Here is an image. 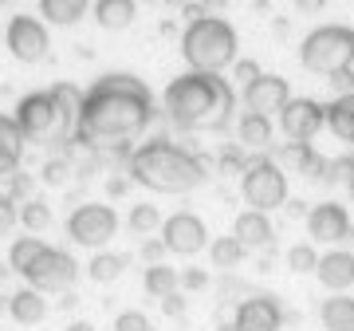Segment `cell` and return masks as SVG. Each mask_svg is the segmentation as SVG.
Instances as JSON below:
<instances>
[{"label":"cell","instance_id":"6da1fadb","mask_svg":"<svg viewBox=\"0 0 354 331\" xmlns=\"http://www.w3.org/2000/svg\"><path fill=\"white\" fill-rule=\"evenodd\" d=\"M150 91L134 75H102L83 95L79 107V138L87 142H118L138 134L150 123Z\"/></svg>","mask_w":354,"mask_h":331},{"label":"cell","instance_id":"7a4b0ae2","mask_svg":"<svg viewBox=\"0 0 354 331\" xmlns=\"http://www.w3.org/2000/svg\"><path fill=\"white\" fill-rule=\"evenodd\" d=\"M165 107L169 118L185 130H201V127H221L232 111V91L221 75L209 71H189V75L174 79L165 87Z\"/></svg>","mask_w":354,"mask_h":331},{"label":"cell","instance_id":"3957f363","mask_svg":"<svg viewBox=\"0 0 354 331\" xmlns=\"http://www.w3.org/2000/svg\"><path fill=\"white\" fill-rule=\"evenodd\" d=\"M130 174L158 193H185L205 181V166L174 142H146L130 158Z\"/></svg>","mask_w":354,"mask_h":331},{"label":"cell","instance_id":"277c9868","mask_svg":"<svg viewBox=\"0 0 354 331\" xmlns=\"http://www.w3.org/2000/svg\"><path fill=\"white\" fill-rule=\"evenodd\" d=\"M181 55L189 60L193 71L216 75L221 67H228L236 60V32L221 16H197L185 28V36H181Z\"/></svg>","mask_w":354,"mask_h":331},{"label":"cell","instance_id":"5b68a950","mask_svg":"<svg viewBox=\"0 0 354 331\" xmlns=\"http://www.w3.org/2000/svg\"><path fill=\"white\" fill-rule=\"evenodd\" d=\"M304 67L315 75H339L351 71L354 64V28L342 24H323L304 39Z\"/></svg>","mask_w":354,"mask_h":331},{"label":"cell","instance_id":"8992f818","mask_svg":"<svg viewBox=\"0 0 354 331\" xmlns=\"http://www.w3.org/2000/svg\"><path fill=\"white\" fill-rule=\"evenodd\" d=\"M241 190H244V202L252 205V209H260V213L279 209V205L288 202V178H283V170L276 162H252L244 170Z\"/></svg>","mask_w":354,"mask_h":331},{"label":"cell","instance_id":"52a82bcc","mask_svg":"<svg viewBox=\"0 0 354 331\" xmlns=\"http://www.w3.org/2000/svg\"><path fill=\"white\" fill-rule=\"evenodd\" d=\"M75 272H79V265L71 260L67 253H59V249H39V256L32 260V265L20 272L36 292H64V288H71L75 284Z\"/></svg>","mask_w":354,"mask_h":331},{"label":"cell","instance_id":"ba28073f","mask_svg":"<svg viewBox=\"0 0 354 331\" xmlns=\"http://www.w3.org/2000/svg\"><path fill=\"white\" fill-rule=\"evenodd\" d=\"M114 229H118V217H114L111 205H79L75 213L67 217L71 241L87 244V249H102L114 237Z\"/></svg>","mask_w":354,"mask_h":331},{"label":"cell","instance_id":"9c48e42d","mask_svg":"<svg viewBox=\"0 0 354 331\" xmlns=\"http://www.w3.org/2000/svg\"><path fill=\"white\" fill-rule=\"evenodd\" d=\"M162 241L169 253L193 256L209 244V229H205V221L197 213H174L169 221H162Z\"/></svg>","mask_w":354,"mask_h":331},{"label":"cell","instance_id":"30bf717a","mask_svg":"<svg viewBox=\"0 0 354 331\" xmlns=\"http://www.w3.org/2000/svg\"><path fill=\"white\" fill-rule=\"evenodd\" d=\"M323 123H327V107H319L315 99H291L288 107L279 111V127H283V134L295 138V142H311Z\"/></svg>","mask_w":354,"mask_h":331},{"label":"cell","instance_id":"8fae6325","mask_svg":"<svg viewBox=\"0 0 354 331\" xmlns=\"http://www.w3.org/2000/svg\"><path fill=\"white\" fill-rule=\"evenodd\" d=\"M4 39H8V51H12L16 60H24V64H36V60L48 55V32L32 16H16L12 24H8V36Z\"/></svg>","mask_w":354,"mask_h":331},{"label":"cell","instance_id":"7c38bea8","mask_svg":"<svg viewBox=\"0 0 354 331\" xmlns=\"http://www.w3.org/2000/svg\"><path fill=\"white\" fill-rule=\"evenodd\" d=\"M307 233H311V241H351L354 233H351V217H346V209L335 202H323L315 205L311 213H307Z\"/></svg>","mask_w":354,"mask_h":331},{"label":"cell","instance_id":"4fadbf2b","mask_svg":"<svg viewBox=\"0 0 354 331\" xmlns=\"http://www.w3.org/2000/svg\"><path fill=\"white\" fill-rule=\"evenodd\" d=\"M55 118H59V107H55V99H51V95H44V91L24 95V99H20V107H16V127L24 130V134H32V138L48 134V130L55 127Z\"/></svg>","mask_w":354,"mask_h":331},{"label":"cell","instance_id":"5bb4252c","mask_svg":"<svg viewBox=\"0 0 354 331\" xmlns=\"http://www.w3.org/2000/svg\"><path fill=\"white\" fill-rule=\"evenodd\" d=\"M279 323H283V312H279L276 296H248L241 300L236 319H232L236 331H279Z\"/></svg>","mask_w":354,"mask_h":331},{"label":"cell","instance_id":"9a60e30c","mask_svg":"<svg viewBox=\"0 0 354 331\" xmlns=\"http://www.w3.org/2000/svg\"><path fill=\"white\" fill-rule=\"evenodd\" d=\"M244 102L252 115H272V111H283L291 102V91H288V79L279 75H256L248 87H244Z\"/></svg>","mask_w":354,"mask_h":331},{"label":"cell","instance_id":"2e32d148","mask_svg":"<svg viewBox=\"0 0 354 331\" xmlns=\"http://www.w3.org/2000/svg\"><path fill=\"white\" fill-rule=\"evenodd\" d=\"M315 276L323 288H330V292H346L354 284V253H327L319 256V268Z\"/></svg>","mask_w":354,"mask_h":331},{"label":"cell","instance_id":"e0dca14e","mask_svg":"<svg viewBox=\"0 0 354 331\" xmlns=\"http://www.w3.org/2000/svg\"><path fill=\"white\" fill-rule=\"evenodd\" d=\"M232 237H236L244 249H260V244L272 241V221H268L260 209H248V213L236 217V225H232Z\"/></svg>","mask_w":354,"mask_h":331},{"label":"cell","instance_id":"ac0fdd59","mask_svg":"<svg viewBox=\"0 0 354 331\" xmlns=\"http://www.w3.org/2000/svg\"><path fill=\"white\" fill-rule=\"evenodd\" d=\"M24 154V130L16 127V118L0 115V178H8Z\"/></svg>","mask_w":354,"mask_h":331},{"label":"cell","instance_id":"d6986e66","mask_svg":"<svg viewBox=\"0 0 354 331\" xmlns=\"http://www.w3.org/2000/svg\"><path fill=\"white\" fill-rule=\"evenodd\" d=\"M8 316H12L16 323H39V319L48 316V300H44V292H36V288H24V292L8 296Z\"/></svg>","mask_w":354,"mask_h":331},{"label":"cell","instance_id":"ffe728a7","mask_svg":"<svg viewBox=\"0 0 354 331\" xmlns=\"http://www.w3.org/2000/svg\"><path fill=\"white\" fill-rule=\"evenodd\" d=\"M319 319H323V328L327 331H354V300L351 296H342V292H335L330 300H323Z\"/></svg>","mask_w":354,"mask_h":331},{"label":"cell","instance_id":"44dd1931","mask_svg":"<svg viewBox=\"0 0 354 331\" xmlns=\"http://www.w3.org/2000/svg\"><path fill=\"white\" fill-rule=\"evenodd\" d=\"M327 127H330V134H335V138L354 142V91L339 95V99L327 107Z\"/></svg>","mask_w":354,"mask_h":331},{"label":"cell","instance_id":"7402d4cb","mask_svg":"<svg viewBox=\"0 0 354 331\" xmlns=\"http://www.w3.org/2000/svg\"><path fill=\"white\" fill-rule=\"evenodd\" d=\"M177 288H181V272H177V268L162 265V260L146 268V292H150L153 300H165V296H174Z\"/></svg>","mask_w":354,"mask_h":331},{"label":"cell","instance_id":"603a6c76","mask_svg":"<svg viewBox=\"0 0 354 331\" xmlns=\"http://www.w3.org/2000/svg\"><path fill=\"white\" fill-rule=\"evenodd\" d=\"M134 0H99L95 4V20H99L102 28H127L130 20H134Z\"/></svg>","mask_w":354,"mask_h":331},{"label":"cell","instance_id":"cb8c5ba5","mask_svg":"<svg viewBox=\"0 0 354 331\" xmlns=\"http://www.w3.org/2000/svg\"><path fill=\"white\" fill-rule=\"evenodd\" d=\"M39 8L51 24H75L87 12V0H39Z\"/></svg>","mask_w":354,"mask_h":331},{"label":"cell","instance_id":"d4e9b609","mask_svg":"<svg viewBox=\"0 0 354 331\" xmlns=\"http://www.w3.org/2000/svg\"><path fill=\"white\" fill-rule=\"evenodd\" d=\"M87 272H91V280H95V284H111V280H118V276L127 272V256L99 253V256H91Z\"/></svg>","mask_w":354,"mask_h":331},{"label":"cell","instance_id":"484cf974","mask_svg":"<svg viewBox=\"0 0 354 331\" xmlns=\"http://www.w3.org/2000/svg\"><path fill=\"white\" fill-rule=\"evenodd\" d=\"M241 142L244 146H268L272 142V123H268V115H248L241 118Z\"/></svg>","mask_w":354,"mask_h":331},{"label":"cell","instance_id":"4316f807","mask_svg":"<svg viewBox=\"0 0 354 331\" xmlns=\"http://www.w3.org/2000/svg\"><path fill=\"white\" fill-rule=\"evenodd\" d=\"M209 253H213V265H216V268H236V265L244 260V253H248V249H244L236 237H216Z\"/></svg>","mask_w":354,"mask_h":331},{"label":"cell","instance_id":"83f0119b","mask_svg":"<svg viewBox=\"0 0 354 331\" xmlns=\"http://www.w3.org/2000/svg\"><path fill=\"white\" fill-rule=\"evenodd\" d=\"M39 249H44V241H39V237H20V241L8 249V265H12L16 272H24V268L39 256Z\"/></svg>","mask_w":354,"mask_h":331},{"label":"cell","instance_id":"f1b7e54d","mask_svg":"<svg viewBox=\"0 0 354 331\" xmlns=\"http://www.w3.org/2000/svg\"><path fill=\"white\" fill-rule=\"evenodd\" d=\"M51 99H55V107H59V115L64 118H79V107H83V95H79L75 87H67V83H59L55 91H48Z\"/></svg>","mask_w":354,"mask_h":331},{"label":"cell","instance_id":"f546056e","mask_svg":"<svg viewBox=\"0 0 354 331\" xmlns=\"http://www.w3.org/2000/svg\"><path fill=\"white\" fill-rule=\"evenodd\" d=\"M288 268L291 272H315L319 268V253L311 244H291L288 249Z\"/></svg>","mask_w":354,"mask_h":331},{"label":"cell","instance_id":"4dcf8cb0","mask_svg":"<svg viewBox=\"0 0 354 331\" xmlns=\"http://www.w3.org/2000/svg\"><path fill=\"white\" fill-rule=\"evenodd\" d=\"M158 225H162L158 205H134V209H130V229L134 233H153Z\"/></svg>","mask_w":354,"mask_h":331},{"label":"cell","instance_id":"1f68e13d","mask_svg":"<svg viewBox=\"0 0 354 331\" xmlns=\"http://www.w3.org/2000/svg\"><path fill=\"white\" fill-rule=\"evenodd\" d=\"M20 221H24L28 229H48L51 225V209L44 202H28L24 209H20Z\"/></svg>","mask_w":354,"mask_h":331},{"label":"cell","instance_id":"d6a6232c","mask_svg":"<svg viewBox=\"0 0 354 331\" xmlns=\"http://www.w3.org/2000/svg\"><path fill=\"white\" fill-rule=\"evenodd\" d=\"M114 331H153V328L142 312H122V316L114 319Z\"/></svg>","mask_w":354,"mask_h":331},{"label":"cell","instance_id":"836d02e7","mask_svg":"<svg viewBox=\"0 0 354 331\" xmlns=\"http://www.w3.org/2000/svg\"><path fill=\"white\" fill-rule=\"evenodd\" d=\"M16 221H20V213H16V202H12V197H0V237H8Z\"/></svg>","mask_w":354,"mask_h":331},{"label":"cell","instance_id":"e575fe53","mask_svg":"<svg viewBox=\"0 0 354 331\" xmlns=\"http://www.w3.org/2000/svg\"><path fill=\"white\" fill-rule=\"evenodd\" d=\"M205 284H209V272H205V268H185V272H181V288H189V292H201Z\"/></svg>","mask_w":354,"mask_h":331},{"label":"cell","instance_id":"d590c367","mask_svg":"<svg viewBox=\"0 0 354 331\" xmlns=\"http://www.w3.org/2000/svg\"><path fill=\"white\" fill-rule=\"evenodd\" d=\"M162 307H165V316H181V312H185V300H181V296H165L162 300Z\"/></svg>","mask_w":354,"mask_h":331},{"label":"cell","instance_id":"8d00e7d4","mask_svg":"<svg viewBox=\"0 0 354 331\" xmlns=\"http://www.w3.org/2000/svg\"><path fill=\"white\" fill-rule=\"evenodd\" d=\"M142 253H146V260H150V265H158V256L165 253V241H146V249H142Z\"/></svg>","mask_w":354,"mask_h":331},{"label":"cell","instance_id":"74e56055","mask_svg":"<svg viewBox=\"0 0 354 331\" xmlns=\"http://www.w3.org/2000/svg\"><path fill=\"white\" fill-rule=\"evenodd\" d=\"M44 174H48V181H64V174H67V166H64V162H51L48 170H44Z\"/></svg>","mask_w":354,"mask_h":331},{"label":"cell","instance_id":"f35d334b","mask_svg":"<svg viewBox=\"0 0 354 331\" xmlns=\"http://www.w3.org/2000/svg\"><path fill=\"white\" fill-rule=\"evenodd\" d=\"M295 8H299V12H319L323 0H295Z\"/></svg>","mask_w":354,"mask_h":331},{"label":"cell","instance_id":"ab89813d","mask_svg":"<svg viewBox=\"0 0 354 331\" xmlns=\"http://www.w3.org/2000/svg\"><path fill=\"white\" fill-rule=\"evenodd\" d=\"M330 83H339V87H351L354 75H351V71H339V75H330Z\"/></svg>","mask_w":354,"mask_h":331},{"label":"cell","instance_id":"60d3db41","mask_svg":"<svg viewBox=\"0 0 354 331\" xmlns=\"http://www.w3.org/2000/svg\"><path fill=\"white\" fill-rule=\"evenodd\" d=\"M67 331H95V328H91V323H83V319H79V323H71V328H67Z\"/></svg>","mask_w":354,"mask_h":331},{"label":"cell","instance_id":"b9f144b4","mask_svg":"<svg viewBox=\"0 0 354 331\" xmlns=\"http://www.w3.org/2000/svg\"><path fill=\"white\" fill-rule=\"evenodd\" d=\"M346 186H351V197H354V170H351V178H346Z\"/></svg>","mask_w":354,"mask_h":331},{"label":"cell","instance_id":"7bdbcfd3","mask_svg":"<svg viewBox=\"0 0 354 331\" xmlns=\"http://www.w3.org/2000/svg\"><path fill=\"white\" fill-rule=\"evenodd\" d=\"M216 331H236V328H232V323H225V328H216Z\"/></svg>","mask_w":354,"mask_h":331},{"label":"cell","instance_id":"ee69618b","mask_svg":"<svg viewBox=\"0 0 354 331\" xmlns=\"http://www.w3.org/2000/svg\"><path fill=\"white\" fill-rule=\"evenodd\" d=\"M4 307H8V300H4V296H0V312H4Z\"/></svg>","mask_w":354,"mask_h":331},{"label":"cell","instance_id":"f6af8a7d","mask_svg":"<svg viewBox=\"0 0 354 331\" xmlns=\"http://www.w3.org/2000/svg\"><path fill=\"white\" fill-rule=\"evenodd\" d=\"M4 276H8V268H0V280H4Z\"/></svg>","mask_w":354,"mask_h":331},{"label":"cell","instance_id":"bcb514c9","mask_svg":"<svg viewBox=\"0 0 354 331\" xmlns=\"http://www.w3.org/2000/svg\"><path fill=\"white\" fill-rule=\"evenodd\" d=\"M0 4H8V0H0Z\"/></svg>","mask_w":354,"mask_h":331}]
</instances>
